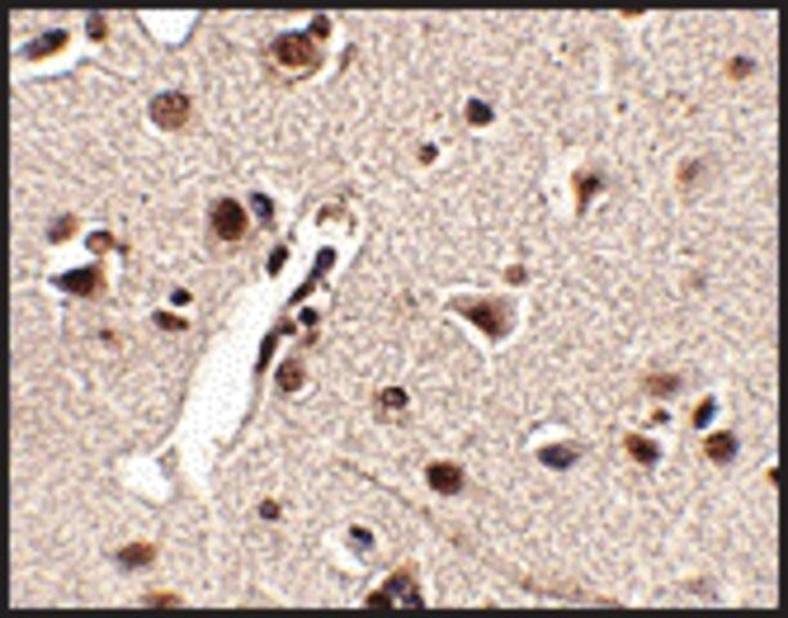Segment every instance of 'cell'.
I'll return each mask as SVG.
<instances>
[{
	"label": "cell",
	"mask_w": 788,
	"mask_h": 618,
	"mask_svg": "<svg viewBox=\"0 0 788 618\" xmlns=\"http://www.w3.org/2000/svg\"><path fill=\"white\" fill-rule=\"evenodd\" d=\"M189 99L178 91H161L149 102L152 120L166 131L177 129L189 117Z\"/></svg>",
	"instance_id": "6da1fadb"
},
{
	"label": "cell",
	"mask_w": 788,
	"mask_h": 618,
	"mask_svg": "<svg viewBox=\"0 0 788 618\" xmlns=\"http://www.w3.org/2000/svg\"><path fill=\"white\" fill-rule=\"evenodd\" d=\"M212 221L218 236L226 241L238 240L247 231V213L244 207L233 198H223L215 206Z\"/></svg>",
	"instance_id": "7a4b0ae2"
},
{
	"label": "cell",
	"mask_w": 788,
	"mask_h": 618,
	"mask_svg": "<svg viewBox=\"0 0 788 618\" xmlns=\"http://www.w3.org/2000/svg\"><path fill=\"white\" fill-rule=\"evenodd\" d=\"M273 52L279 62L289 66H303L312 61L314 45L304 33H286L273 41Z\"/></svg>",
	"instance_id": "3957f363"
},
{
	"label": "cell",
	"mask_w": 788,
	"mask_h": 618,
	"mask_svg": "<svg viewBox=\"0 0 788 618\" xmlns=\"http://www.w3.org/2000/svg\"><path fill=\"white\" fill-rule=\"evenodd\" d=\"M465 316L470 321L474 322L479 329L493 337L500 335L506 326V318L502 308L490 302H481L470 305L465 311Z\"/></svg>",
	"instance_id": "277c9868"
},
{
	"label": "cell",
	"mask_w": 788,
	"mask_h": 618,
	"mask_svg": "<svg viewBox=\"0 0 788 618\" xmlns=\"http://www.w3.org/2000/svg\"><path fill=\"white\" fill-rule=\"evenodd\" d=\"M707 457L716 464L731 462L738 451V441L729 430H720L708 436L703 443Z\"/></svg>",
	"instance_id": "5b68a950"
},
{
	"label": "cell",
	"mask_w": 788,
	"mask_h": 618,
	"mask_svg": "<svg viewBox=\"0 0 788 618\" xmlns=\"http://www.w3.org/2000/svg\"><path fill=\"white\" fill-rule=\"evenodd\" d=\"M428 479L435 491L444 494H456L462 485V474L452 464H435L428 470Z\"/></svg>",
	"instance_id": "8992f818"
},
{
	"label": "cell",
	"mask_w": 788,
	"mask_h": 618,
	"mask_svg": "<svg viewBox=\"0 0 788 618\" xmlns=\"http://www.w3.org/2000/svg\"><path fill=\"white\" fill-rule=\"evenodd\" d=\"M59 286L76 295L87 297L97 285V272L92 267L76 268L65 273L59 279Z\"/></svg>",
	"instance_id": "52a82bcc"
},
{
	"label": "cell",
	"mask_w": 788,
	"mask_h": 618,
	"mask_svg": "<svg viewBox=\"0 0 788 618\" xmlns=\"http://www.w3.org/2000/svg\"><path fill=\"white\" fill-rule=\"evenodd\" d=\"M67 41V33L62 29L48 30L41 34L25 45V54L29 58L38 59L45 57L59 50Z\"/></svg>",
	"instance_id": "ba28073f"
},
{
	"label": "cell",
	"mask_w": 788,
	"mask_h": 618,
	"mask_svg": "<svg viewBox=\"0 0 788 618\" xmlns=\"http://www.w3.org/2000/svg\"><path fill=\"white\" fill-rule=\"evenodd\" d=\"M625 446L632 457L644 466L655 465L661 456L659 447L655 441L635 433L626 436Z\"/></svg>",
	"instance_id": "9c48e42d"
},
{
	"label": "cell",
	"mask_w": 788,
	"mask_h": 618,
	"mask_svg": "<svg viewBox=\"0 0 788 618\" xmlns=\"http://www.w3.org/2000/svg\"><path fill=\"white\" fill-rule=\"evenodd\" d=\"M578 453L564 445H553L543 447L539 453L540 462L555 470L568 469L577 460Z\"/></svg>",
	"instance_id": "30bf717a"
},
{
	"label": "cell",
	"mask_w": 788,
	"mask_h": 618,
	"mask_svg": "<svg viewBox=\"0 0 788 618\" xmlns=\"http://www.w3.org/2000/svg\"><path fill=\"white\" fill-rule=\"evenodd\" d=\"M276 380L284 390L294 392L296 389H299L303 383V370L296 361L289 360L279 366V371L276 374Z\"/></svg>",
	"instance_id": "8fae6325"
},
{
	"label": "cell",
	"mask_w": 788,
	"mask_h": 618,
	"mask_svg": "<svg viewBox=\"0 0 788 618\" xmlns=\"http://www.w3.org/2000/svg\"><path fill=\"white\" fill-rule=\"evenodd\" d=\"M119 558L129 566H145L155 559V549L152 545L137 543L126 546Z\"/></svg>",
	"instance_id": "7c38bea8"
},
{
	"label": "cell",
	"mask_w": 788,
	"mask_h": 618,
	"mask_svg": "<svg viewBox=\"0 0 788 618\" xmlns=\"http://www.w3.org/2000/svg\"><path fill=\"white\" fill-rule=\"evenodd\" d=\"M649 390L655 396L665 397L671 395L679 387V379L670 374H656L649 378Z\"/></svg>",
	"instance_id": "4fadbf2b"
},
{
	"label": "cell",
	"mask_w": 788,
	"mask_h": 618,
	"mask_svg": "<svg viewBox=\"0 0 788 618\" xmlns=\"http://www.w3.org/2000/svg\"><path fill=\"white\" fill-rule=\"evenodd\" d=\"M716 412V404L714 397L708 396L699 404L697 409L693 412V425L694 428H706L713 420Z\"/></svg>",
	"instance_id": "5bb4252c"
},
{
	"label": "cell",
	"mask_w": 788,
	"mask_h": 618,
	"mask_svg": "<svg viewBox=\"0 0 788 618\" xmlns=\"http://www.w3.org/2000/svg\"><path fill=\"white\" fill-rule=\"evenodd\" d=\"M156 318L157 325L164 330L175 331V330L187 329V326H189V323L184 320H182L174 314H166V312H159Z\"/></svg>",
	"instance_id": "9a60e30c"
},
{
	"label": "cell",
	"mask_w": 788,
	"mask_h": 618,
	"mask_svg": "<svg viewBox=\"0 0 788 618\" xmlns=\"http://www.w3.org/2000/svg\"><path fill=\"white\" fill-rule=\"evenodd\" d=\"M106 26L103 22V18L99 16L98 13H92L91 16L88 17L87 20V31L88 35L93 38V39H101L105 36V31Z\"/></svg>",
	"instance_id": "2e32d148"
},
{
	"label": "cell",
	"mask_w": 788,
	"mask_h": 618,
	"mask_svg": "<svg viewBox=\"0 0 788 618\" xmlns=\"http://www.w3.org/2000/svg\"><path fill=\"white\" fill-rule=\"evenodd\" d=\"M111 242H112V239L110 237L108 233L97 232V233H93L92 236H89V240H88L87 244L94 253H102L111 245Z\"/></svg>",
	"instance_id": "e0dca14e"
},
{
	"label": "cell",
	"mask_w": 788,
	"mask_h": 618,
	"mask_svg": "<svg viewBox=\"0 0 788 618\" xmlns=\"http://www.w3.org/2000/svg\"><path fill=\"white\" fill-rule=\"evenodd\" d=\"M253 207L256 214L262 218H270L272 215V203L270 198L264 195H254L253 196Z\"/></svg>",
	"instance_id": "ac0fdd59"
},
{
	"label": "cell",
	"mask_w": 788,
	"mask_h": 618,
	"mask_svg": "<svg viewBox=\"0 0 788 618\" xmlns=\"http://www.w3.org/2000/svg\"><path fill=\"white\" fill-rule=\"evenodd\" d=\"M383 399L388 406L402 407L403 404H406V395L403 393L401 389L392 388V389H386L384 395H383Z\"/></svg>",
	"instance_id": "d6986e66"
},
{
	"label": "cell",
	"mask_w": 788,
	"mask_h": 618,
	"mask_svg": "<svg viewBox=\"0 0 788 618\" xmlns=\"http://www.w3.org/2000/svg\"><path fill=\"white\" fill-rule=\"evenodd\" d=\"M74 221L70 219V218L61 221V222L58 223L57 226L54 227V231H53V236H54V237H53V239H65L67 236H70L71 232L74 231Z\"/></svg>",
	"instance_id": "ffe728a7"
},
{
	"label": "cell",
	"mask_w": 788,
	"mask_h": 618,
	"mask_svg": "<svg viewBox=\"0 0 788 618\" xmlns=\"http://www.w3.org/2000/svg\"><path fill=\"white\" fill-rule=\"evenodd\" d=\"M286 256H288V251H286V249L284 247H279L277 250H275L273 254L271 256V259H270V272L275 274L276 271H279V267L282 265V262L285 260Z\"/></svg>",
	"instance_id": "44dd1931"
},
{
	"label": "cell",
	"mask_w": 788,
	"mask_h": 618,
	"mask_svg": "<svg viewBox=\"0 0 788 618\" xmlns=\"http://www.w3.org/2000/svg\"><path fill=\"white\" fill-rule=\"evenodd\" d=\"M261 514H262L263 518L273 520V518H276L277 514H279V508H277L276 503H273L272 501H265V503H263L262 506H261Z\"/></svg>",
	"instance_id": "7402d4cb"
},
{
	"label": "cell",
	"mask_w": 788,
	"mask_h": 618,
	"mask_svg": "<svg viewBox=\"0 0 788 618\" xmlns=\"http://www.w3.org/2000/svg\"><path fill=\"white\" fill-rule=\"evenodd\" d=\"M189 294H187V293H186V291L180 290V291H177V293H175V295H173V302H174L175 304H184V303H187V302H189Z\"/></svg>",
	"instance_id": "603a6c76"
},
{
	"label": "cell",
	"mask_w": 788,
	"mask_h": 618,
	"mask_svg": "<svg viewBox=\"0 0 788 618\" xmlns=\"http://www.w3.org/2000/svg\"><path fill=\"white\" fill-rule=\"evenodd\" d=\"M300 317H302V320H303L305 323H312L313 318L316 317V314H314V312H312L311 309L305 308L303 311V314H300Z\"/></svg>",
	"instance_id": "cb8c5ba5"
}]
</instances>
